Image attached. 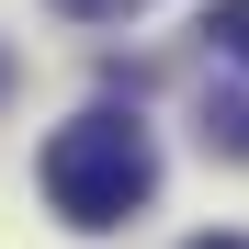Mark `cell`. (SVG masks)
<instances>
[{
  "label": "cell",
  "mask_w": 249,
  "mask_h": 249,
  "mask_svg": "<svg viewBox=\"0 0 249 249\" xmlns=\"http://www.w3.org/2000/svg\"><path fill=\"white\" fill-rule=\"evenodd\" d=\"M193 34H204L227 68H249V0H204V23H193Z\"/></svg>",
  "instance_id": "2"
},
{
  "label": "cell",
  "mask_w": 249,
  "mask_h": 249,
  "mask_svg": "<svg viewBox=\"0 0 249 249\" xmlns=\"http://www.w3.org/2000/svg\"><path fill=\"white\" fill-rule=\"evenodd\" d=\"M68 23H113V12H136V0H57Z\"/></svg>",
  "instance_id": "3"
},
{
  "label": "cell",
  "mask_w": 249,
  "mask_h": 249,
  "mask_svg": "<svg viewBox=\"0 0 249 249\" xmlns=\"http://www.w3.org/2000/svg\"><path fill=\"white\" fill-rule=\"evenodd\" d=\"M34 170H46V204H57L68 227H124V215L159 193V147H147V124H136V113H113V102H102V113L57 124Z\"/></svg>",
  "instance_id": "1"
},
{
  "label": "cell",
  "mask_w": 249,
  "mask_h": 249,
  "mask_svg": "<svg viewBox=\"0 0 249 249\" xmlns=\"http://www.w3.org/2000/svg\"><path fill=\"white\" fill-rule=\"evenodd\" d=\"M193 249H249V238H193Z\"/></svg>",
  "instance_id": "4"
}]
</instances>
